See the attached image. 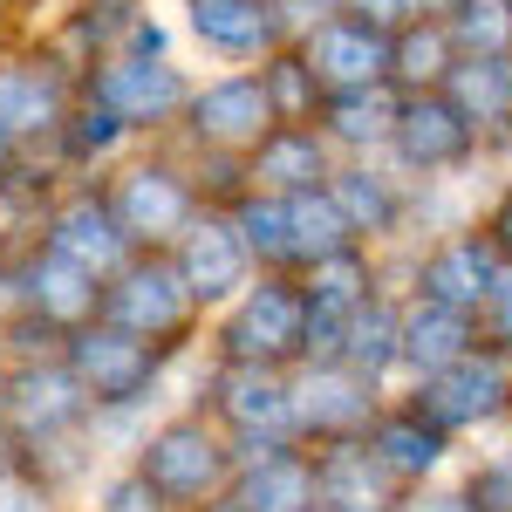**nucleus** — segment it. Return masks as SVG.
I'll return each mask as SVG.
<instances>
[{"label": "nucleus", "instance_id": "obj_1", "mask_svg": "<svg viewBox=\"0 0 512 512\" xmlns=\"http://www.w3.org/2000/svg\"><path fill=\"white\" fill-rule=\"evenodd\" d=\"M403 396L444 424L451 437H492L512 424V349H499L492 335L472 355H458L451 369H437L424 383H403Z\"/></svg>", "mask_w": 512, "mask_h": 512}, {"label": "nucleus", "instance_id": "obj_2", "mask_svg": "<svg viewBox=\"0 0 512 512\" xmlns=\"http://www.w3.org/2000/svg\"><path fill=\"white\" fill-rule=\"evenodd\" d=\"M226 362H267V369H301L308 362V294L301 274H267L233 301V315L219 328Z\"/></svg>", "mask_w": 512, "mask_h": 512}, {"label": "nucleus", "instance_id": "obj_3", "mask_svg": "<svg viewBox=\"0 0 512 512\" xmlns=\"http://www.w3.org/2000/svg\"><path fill=\"white\" fill-rule=\"evenodd\" d=\"M390 164L403 178H478L485 171V130L444 89H403Z\"/></svg>", "mask_w": 512, "mask_h": 512}, {"label": "nucleus", "instance_id": "obj_4", "mask_svg": "<svg viewBox=\"0 0 512 512\" xmlns=\"http://www.w3.org/2000/svg\"><path fill=\"white\" fill-rule=\"evenodd\" d=\"M137 472L158 485L171 506H212L233 492V437H219L205 417H171L158 431L144 437V465Z\"/></svg>", "mask_w": 512, "mask_h": 512}, {"label": "nucleus", "instance_id": "obj_5", "mask_svg": "<svg viewBox=\"0 0 512 512\" xmlns=\"http://www.w3.org/2000/svg\"><path fill=\"white\" fill-rule=\"evenodd\" d=\"M205 410L219 417L226 437H274V444H301V417H294V369H267V362H226L205 376Z\"/></svg>", "mask_w": 512, "mask_h": 512}, {"label": "nucleus", "instance_id": "obj_6", "mask_svg": "<svg viewBox=\"0 0 512 512\" xmlns=\"http://www.w3.org/2000/svg\"><path fill=\"white\" fill-rule=\"evenodd\" d=\"M506 246L485 233V226H458V233L417 246V267H410V294H431L444 308H465V315H485L499 280H506Z\"/></svg>", "mask_w": 512, "mask_h": 512}, {"label": "nucleus", "instance_id": "obj_7", "mask_svg": "<svg viewBox=\"0 0 512 512\" xmlns=\"http://www.w3.org/2000/svg\"><path fill=\"white\" fill-rule=\"evenodd\" d=\"M164 355H171V342L130 335V328H117V321H82V328H69V369L82 376V390H89L96 410L137 403V396L158 383Z\"/></svg>", "mask_w": 512, "mask_h": 512}, {"label": "nucleus", "instance_id": "obj_8", "mask_svg": "<svg viewBox=\"0 0 512 512\" xmlns=\"http://www.w3.org/2000/svg\"><path fill=\"white\" fill-rule=\"evenodd\" d=\"M376 287H383V253L376 246H349V253H335V260L301 274V294H308V362H342L349 321L362 315V301Z\"/></svg>", "mask_w": 512, "mask_h": 512}, {"label": "nucleus", "instance_id": "obj_9", "mask_svg": "<svg viewBox=\"0 0 512 512\" xmlns=\"http://www.w3.org/2000/svg\"><path fill=\"white\" fill-rule=\"evenodd\" d=\"M390 390L376 376H362L349 362H301L294 369V417H301V444H328V437H362L383 417Z\"/></svg>", "mask_w": 512, "mask_h": 512}, {"label": "nucleus", "instance_id": "obj_10", "mask_svg": "<svg viewBox=\"0 0 512 512\" xmlns=\"http://www.w3.org/2000/svg\"><path fill=\"white\" fill-rule=\"evenodd\" d=\"M171 260H178V274H185L198 308H233L239 294L260 280V260H253V246L239 239L233 212H198L192 226L178 233Z\"/></svg>", "mask_w": 512, "mask_h": 512}, {"label": "nucleus", "instance_id": "obj_11", "mask_svg": "<svg viewBox=\"0 0 512 512\" xmlns=\"http://www.w3.org/2000/svg\"><path fill=\"white\" fill-rule=\"evenodd\" d=\"M192 287L178 274V260H137V267H123L117 287H103V321H117L130 335H151V342H171V335H192Z\"/></svg>", "mask_w": 512, "mask_h": 512}, {"label": "nucleus", "instance_id": "obj_12", "mask_svg": "<svg viewBox=\"0 0 512 512\" xmlns=\"http://www.w3.org/2000/svg\"><path fill=\"white\" fill-rule=\"evenodd\" d=\"M274 103H267V82L260 69H246V76H219L192 89V103H185V130H192L198 151H239V158H253V144L274 130Z\"/></svg>", "mask_w": 512, "mask_h": 512}, {"label": "nucleus", "instance_id": "obj_13", "mask_svg": "<svg viewBox=\"0 0 512 512\" xmlns=\"http://www.w3.org/2000/svg\"><path fill=\"white\" fill-rule=\"evenodd\" d=\"M301 55L315 62L321 89H355V82H396L390 62H396V35L362 21V14H328L301 35Z\"/></svg>", "mask_w": 512, "mask_h": 512}, {"label": "nucleus", "instance_id": "obj_14", "mask_svg": "<svg viewBox=\"0 0 512 512\" xmlns=\"http://www.w3.org/2000/svg\"><path fill=\"white\" fill-rule=\"evenodd\" d=\"M308 451H315L321 512H396L403 485H396V472L376 458L369 431L362 437H328V444H308Z\"/></svg>", "mask_w": 512, "mask_h": 512}, {"label": "nucleus", "instance_id": "obj_15", "mask_svg": "<svg viewBox=\"0 0 512 512\" xmlns=\"http://www.w3.org/2000/svg\"><path fill=\"white\" fill-rule=\"evenodd\" d=\"M369 444H376V458L396 472V485H431V478H451L458 472V437L431 424L410 396H396L383 403V417L369 424Z\"/></svg>", "mask_w": 512, "mask_h": 512}, {"label": "nucleus", "instance_id": "obj_16", "mask_svg": "<svg viewBox=\"0 0 512 512\" xmlns=\"http://www.w3.org/2000/svg\"><path fill=\"white\" fill-rule=\"evenodd\" d=\"M335 205L349 212L362 246H396L403 239V212H410V178L390 158H342L328 178Z\"/></svg>", "mask_w": 512, "mask_h": 512}, {"label": "nucleus", "instance_id": "obj_17", "mask_svg": "<svg viewBox=\"0 0 512 512\" xmlns=\"http://www.w3.org/2000/svg\"><path fill=\"white\" fill-rule=\"evenodd\" d=\"M198 198L205 192H198L185 171H171V164H137V171H123V185H117L110 205H117V219H123L130 239H151V246L171 239V246H178V233L205 212Z\"/></svg>", "mask_w": 512, "mask_h": 512}, {"label": "nucleus", "instance_id": "obj_18", "mask_svg": "<svg viewBox=\"0 0 512 512\" xmlns=\"http://www.w3.org/2000/svg\"><path fill=\"white\" fill-rule=\"evenodd\" d=\"M396 117H403V82H355L321 96V137L342 158H390Z\"/></svg>", "mask_w": 512, "mask_h": 512}, {"label": "nucleus", "instance_id": "obj_19", "mask_svg": "<svg viewBox=\"0 0 512 512\" xmlns=\"http://www.w3.org/2000/svg\"><path fill=\"white\" fill-rule=\"evenodd\" d=\"M485 342V315L444 308L431 294H403V383H424Z\"/></svg>", "mask_w": 512, "mask_h": 512}, {"label": "nucleus", "instance_id": "obj_20", "mask_svg": "<svg viewBox=\"0 0 512 512\" xmlns=\"http://www.w3.org/2000/svg\"><path fill=\"white\" fill-rule=\"evenodd\" d=\"M185 28L226 62H267L287 35L274 0H185Z\"/></svg>", "mask_w": 512, "mask_h": 512}, {"label": "nucleus", "instance_id": "obj_21", "mask_svg": "<svg viewBox=\"0 0 512 512\" xmlns=\"http://www.w3.org/2000/svg\"><path fill=\"white\" fill-rule=\"evenodd\" d=\"M96 103H110L130 130L137 123H164V117H185V103H192V82L178 76L171 62H144V55H117L103 76H96Z\"/></svg>", "mask_w": 512, "mask_h": 512}, {"label": "nucleus", "instance_id": "obj_22", "mask_svg": "<svg viewBox=\"0 0 512 512\" xmlns=\"http://www.w3.org/2000/svg\"><path fill=\"white\" fill-rule=\"evenodd\" d=\"M253 185L260 192H315L335 178L342 151L321 137V123H274L260 144H253Z\"/></svg>", "mask_w": 512, "mask_h": 512}, {"label": "nucleus", "instance_id": "obj_23", "mask_svg": "<svg viewBox=\"0 0 512 512\" xmlns=\"http://www.w3.org/2000/svg\"><path fill=\"white\" fill-rule=\"evenodd\" d=\"M82 410H89V390H82L76 369H21L0 390V417L28 444H41V437H55V431H76Z\"/></svg>", "mask_w": 512, "mask_h": 512}, {"label": "nucleus", "instance_id": "obj_24", "mask_svg": "<svg viewBox=\"0 0 512 512\" xmlns=\"http://www.w3.org/2000/svg\"><path fill=\"white\" fill-rule=\"evenodd\" d=\"M239 512H321L315 492V451L308 444H280L267 458H246L226 492Z\"/></svg>", "mask_w": 512, "mask_h": 512}, {"label": "nucleus", "instance_id": "obj_25", "mask_svg": "<svg viewBox=\"0 0 512 512\" xmlns=\"http://www.w3.org/2000/svg\"><path fill=\"white\" fill-rule=\"evenodd\" d=\"M48 246L55 253H69L76 267H89L96 280H110L130 267V246L137 239L123 233V219H117V205H103V198H69L55 219H48Z\"/></svg>", "mask_w": 512, "mask_h": 512}, {"label": "nucleus", "instance_id": "obj_26", "mask_svg": "<svg viewBox=\"0 0 512 512\" xmlns=\"http://www.w3.org/2000/svg\"><path fill=\"white\" fill-rule=\"evenodd\" d=\"M21 301H28L41 321H55V328H82V321L103 315V287H96V274L76 267L69 253H55V246H41L35 260L21 267Z\"/></svg>", "mask_w": 512, "mask_h": 512}, {"label": "nucleus", "instance_id": "obj_27", "mask_svg": "<svg viewBox=\"0 0 512 512\" xmlns=\"http://www.w3.org/2000/svg\"><path fill=\"white\" fill-rule=\"evenodd\" d=\"M342 362L362 369V376H376L383 390L403 383V294L396 287H376L362 301V315L349 321V342H342Z\"/></svg>", "mask_w": 512, "mask_h": 512}, {"label": "nucleus", "instance_id": "obj_28", "mask_svg": "<svg viewBox=\"0 0 512 512\" xmlns=\"http://www.w3.org/2000/svg\"><path fill=\"white\" fill-rule=\"evenodd\" d=\"M0 123L14 137H41V130H62L69 123V89L55 69L41 62H7L0 69Z\"/></svg>", "mask_w": 512, "mask_h": 512}, {"label": "nucleus", "instance_id": "obj_29", "mask_svg": "<svg viewBox=\"0 0 512 512\" xmlns=\"http://www.w3.org/2000/svg\"><path fill=\"white\" fill-rule=\"evenodd\" d=\"M287 239H294V274H308V267H321V260L362 246L355 226H349V212L335 205L328 185H315V192H287Z\"/></svg>", "mask_w": 512, "mask_h": 512}, {"label": "nucleus", "instance_id": "obj_30", "mask_svg": "<svg viewBox=\"0 0 512 512\" xmlns=\"http://www.w3.org/2000/svg\"><path fill=\"white\" fill-rule=\"evenodd\" d=\"M478 130H499L512 123V55H458L451 76L437 82Z\"/></svg>", "mask_w": 512, "mask_h": 512}, {"label": "nucleus", "instance_id": "obj_31", "mask_svg": "<svg viewBox=\"0 0 512 512\" xmlns=\"http://www.w3.org/2000/svg\"><path fill=\"white\" fill-rule=\"evenodd\" d=\"M233 226H239V239L253 246V260H260V274L274 267V274H294V239H287V192H239L233 205Z\"/></svg>", "mask_w": 512, "mask_h": 512}, {"label": "nucleus", "instance_id": "obj_32", "mask_svg": "<svg viewBox=\"0 0 512 512\" xmlns=\"http://www.w3.org/2000/svg\"><path fill=\"white\" fill-rule=\"evenodd\" d=\"M451 62H458V41L444 28V14H417L410 28H396L390 76L403 82V89H437V82L451 76Z\"/></svg>", "mask_w": 512, "mask_h": 512}, {"label": "nucleus", "instance_id": "obj_33", "mask_svg": "<svg viewBox=\"0 0 512 512\" xmlns=\"http://www.w3.org/2000/svg\"><path fill=\"white\" fill-rule=\"evenodd\" d=\"M260 82H267V103H274V117L280 123H315L321 117V76H315V62L301 55V41H280L274 55L260 62Z\"/></svg>", "mask_w": 512, "mask_h": 512}, {"label": "nucleus", "instance_id": "obj_34", "mask_svg": "<svg viewBox=\"0 0 512 512\" xmlns=\"http://www.w3.org/2000/svg\"><path fill=\"white\" fill-rule=\"evenodd\" d=\"M458 55H512V0H458L444 14Z\"/></svg>", "mask_w": 512, "mask_h": 512}, {"label": "nucleus", "instance_id": "obj_35", "mask_svg": "<svg viewBox=\"0 0 512 512\" xmlns=\"http://www.w3.org/2000/svg\"><path fill=\"white\" fill-rule=\"evenodd\" d=\"M458 478L478 499V512H512V431H492V444L472 451V465Z\"/></svg>", "mask_w": 512, "mask_h": 512}, {"label": "nucleus", "instance_id": "obj_36", "mask_svg": "<svg viewBox=\"0 0 512 512\" xmlns=\"http://www.w3.org/2000/svg\"><path fill=\"white\" fill-rule=\"evenodd\" d=\"M130 123L110 110V103H96V110H82V117L62 123V144H69V158H103V151H117V137Z\"/></svg>", "mask_w": 512, "mask_h": 512}, {"label": "nucleus", "instance_id": "obj_37", "mask_svg": "<svg viewBox=\"0 0 512 512\" xmlns=\"http://www.w3.org/2000/svg\"><path fill=\"white\" fill-rule=\"evenodd\" d=\"M396 512H478V499L465 492V478H431V485H403Z\"/></svg>", "mask_w": 512, "mask_h": 512}, {"label": "nucleus", "instance_id": "obj_38", "mask_svg": "<svg viewBox=\"0 0 512 512\" xmlns=\"http://www.w3.org/2000/svg\"><path fill=\"white\" fill-rule=\"evenodd\" d=\"M96 512H171V499H164L144 472H130V478H117V485L103 492V506H96Z\"/></svg>", "mask_w": 512, "mask_h": 512}, {"label": "nucleus", "instance_id": "obj_39", "mask_svg": "<svg viewBox=\"0 0 512 512\" xmlns=\"http://www.w3.org/2000/svg\"><path fill=\"white\" fill-rule=\"evenodd\" d=\"M478 226L499 239V246H506V260H512V171H499V178H492V192L478 198Z\"/></svg>", "mask_w": 512, "mask_h": 512}, {"label": "nucleus", "instance_id": "obj_40", "mask_svg": "<svg viewBox=\"0 0 512 512\" xmlns=\"http://www.w3.org/2000/svg\"><path fill=\"white\" fill-rule=\"evenodd\" d=\"M342 14H362V21H376V28L396 35V28H410L424 7H417V0H342Z\"/></svg>", "mask_w": 512, "mask_h": 512}, {"label": "nucleus", "instance_id": "obj_41", "mask_svg": "<svg viewBox=\"0 0 512 512\" xmlns=\"http://www.w3.org/2000/svg\"><path fill=\"white\" fill-rule=\"evenodd\" d=\"M280 7V21H287V35L301 41L315 21H328V14H342V0H274Z\"/></svg>", "mask_w": 512, "mask_h": 512}, {"label": "nucleus", "instance_id": "obj_42", "mask_svg": "<svg viewBox=\"0 0 512 512\" xmlns=\"http://www.w3.org/2000/svg\"><path fill=\"white\" fill-rule=\"evenodd\" d=\"M485 335H492L499 349H512V267H506V280H499V294H492V308H485Z\"/></svg>", "mask_w": 512, "mask_h": 512}, {"label": "nucleus", "instance_id": "obj_43", "mask_svg": "<svg viewBox=\"0 0 512 512\" xmlns=\"http://www.w3.org/2000/svg\"><path fill=\"white\" fill-rule=\"evenodd\" d=\"M0 512H48V492H41L35 478H7L0 485Z\"/></svg>", "mask_w": 512, "mask_h": 512}, {"label": "nucleus", "instance_id": "obj_44", "mask_svg": "<svg viewBox=\"0 0 512 512\" xmlns=\"http://www.w3.org/2000/svg\"><path fill=\"white\" fill-rule=\"evenodd\" d=\"M130 55H164V28L158 21H137V28H130Z\"/></svg>", "mask_w": 512, "mask_h": 512}, {"label": "nucleus", "instance_id": "obj_45", "mask_svg": "<svg viewBox=\"0 0 512 512\" xmlns=\"http://www.w3.org/2000/svg\"><path fill=\"white\" fill-rule=\"evenodd\" d=\"M7 164H14V130L0 123V171H7Z\"/></svg>", "mask_w": 512, "mask_h": 512}, {"label": "nucleus", "instance_id": "obj_46", "mask_svg": "<svg viewBox=\"0 0 512 512\" xmlns=\"http://www.w3.org/2000/svg\"><path fill=\"white\" fill-rule=\"evenodd\" d=\"M14 478V451H7V437H0V485Z\"/></svg>", "mask_w": 512, "mask_h": 512}, {"label": "nucleus", "instance_id": "obj_47", "mask_svg": "<svg viewBox=\"0 0 512 512\" xmlns=\"http://www.w3.org/2000/svg\"><path fill=\"white\" fill-rule=\"evenodd\" d=\"M417 7H424V14H451L458 0H417Z\"/></svg>", "mask_w": 512, "mask_h": 512}, {"label": "nucleus", "instance_id": "obj_48", "mask_svg": "<svg viewBox=\"0 0 512 512\" xmlns=\"http://www.w3.org/2000/svg\"><path fill=\"white\" fill-rule=\"evenodd\" d=\"M192 512H239L233 499H212V506H192Z\"/></svg>", "mask_w": 512, "mask_h": 512}, {"label": "nucleus", "instance_id": "obj_49", "mask_svg": "<svg viewBox=\"0 0 512 512\" xmlns=\"http://www.w3.org/2000/svg\"><path fill=\"white\" fill-rule=\"evenodd\" d=\"M0 7H7V0H0Z\"/></svg>", "mask_w": 512, "mask_h": 512}]
</instances>
